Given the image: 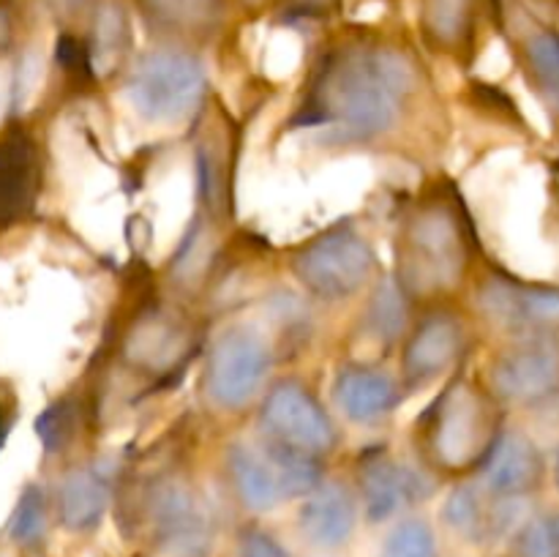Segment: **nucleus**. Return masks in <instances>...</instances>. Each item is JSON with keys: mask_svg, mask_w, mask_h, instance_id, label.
Masks as SVG:
<instances>
[{"mask_svg": "<svg viewBox=\"0 0 559 557\" xmlns=\"http://www.w3.org/2000/svg\"><path fill=\"white\" fill-rule=\"evenodd\" d=\"M418 85L413 58L382 38H347L317 60L293 129L336 145H371L404 120Z\"/></svg>", "mask_w": 559, "mask_h": 557, "instance_id": "f257e3e1", "label": "nucleus"}, {"mask_svg": "<svg viewBox=\"0 0 559 557\" xmlns=\"http://www.w3.org/2000/svg\"><path fill=\"white\" fill-rule=\"evenodd\" d=\"M486 382L453 371L415 420V448L435 475L469 478L489 457L506 413Z\"/></svg>", "mask_w": 559, "mask_h": 557, "instance_id": "f03ea898", "label": "nucleus"}, {"mask_svg": "<svg viewBox=\"0 0 559 557\" xmlns=\"http://www.w3.org/2000/svg\"><path fill=\"white\" fill-rule=\"evenodd\" d=\"M469 265V227L462 208L448 197L420 200L399 229V282L409 298L448 293Z\"/></svg>", "mask_w": 559, "mask_h": 557, "instance_id": "7ed1b4c3", "label": "nucleus"}, {"mask_svg": "<svg viewBox=\"0 0 559 557\" xmlns=\"http://www.w3.org/2000/svg\"><path fill=\"white\" fill-rule=\"evenodd\" d=\"M134 517L151 557H213L216 552V513L189 475H147L136 489Z\"/></svg>", "mask_w": 559, "mask_h": 557, "instance_id": "20e7f679", "label": "nucleus"}, {"mask_svg": "<svg viewBox=\"0 0 559 557\" xmlns=\"http://www.w3.org/2000/svg\"><path fill=\"white\" fill-rule=\"evenodd\" d=\"M224 467L235 502L249 519H262L287 502L304 500L328 478L322 459L289 451L265 437L233 442Z\"/></svg>", "mask_w": 559, "mask_h": 557, "instance_id": "39448f33", "label": "nucleus"}, {"mask_svg": "<svg viewBox=\"0 0 559 557\" xmlns=\"http://www.w3.org/2000/svg\"><path fill=\"white\" fill-rule=\"evenodd\" d=\"M207 93V71L191 49L180 44L147 49L131 63L126 98L145 123L169 126L191 118Z\"/></svg>", "mask_w": 559, "mask_h": 557, "instance_id": "423d86ee", "label": "nucleus"}, {"mask_svg": "<svg viewBox=\"0 0 559 557\" xmlns=\"http://www.w3.org/2000/svg\"><path fill=\"white\" fill-rule=\"evenodd\" d=\"M276 349L251 322H229L213 336L202 366V391L222 413H243L271 386Z\"/></svg>", "mask_w": 559, "mask_h": 557, "instance_id": "0eeeda50", "label": "nucleus"}, {"mask_svg": "<svg viewBox=\"0 0 559 557\" xmlns=\"http://www.w3.org/2000/svg\"><path fill=\"white\" fill-rule=\"evenodd\" d=\"M289 271L314 298L338 304L364 293L380 273V257L371 240L353 224H336L306 240L293 257Z\"/></svg>", "mask_w": 559, "mask_h": 557, "instance_id": "6e6552de", "label": "nucleus"}, {"mask_svg": "<svg viewBox=\"0 0 559 557\" xmlns=\"http://www.w3.org/2000/svg\"><path fill=\"white\" fill-rule=\"evenodd\" d=\"M484 382L506 410H546L559 399V336L506 339Z\"/></svg>", "mask_w": 559, "mask_h": 557, "instance_id": "1a4fd4ad", "label": "nucleus"}, {"mask_svg": "<svg viewBox=\"0 0 559 557\" xmlns=\"http://www.w3.org/2000/svg\"><path fill=\"white\" fill-rule=\"evenodd\" d=\"M257 426L260 437L306 457L325 459L338 446L336 420L298 377H282L267 386L257 410Z\"/></svg>", "mask_w": 559, "mask_h": 557, "instance_id": "9d476101", "label": "nucleus"}, {"mask_svg": "<svg viewBox=\"0 0 559 557\" xmlns=\"http://www.w3.org/2000/svg\"><path fill=\"white\" fill-rule=\"evenodd\" d=\"M353 484L369 528H388L404 513L420 511L437 491L431 470L396 457L388 448H374L358 459Z\"/></svg>", "mask_w": 559, "mask_h": 557, "instance_id": "9b49d317", "label": "nucleus"}, {"mask_svg": "<svg viewBox=\"0 0 559 557\" xmlns=\"http://www.w3.org/2000/svg\"><path fill=\"white\" fill-rule=\"evenodd\" d=\"M475 309L495 331L513 336H559V287L491 273L475 289Z\"/></svg>", "mask_w": 559, "mask_h": 557, "instance_id": "f8f14e48", "label": "nucleus"}, {"mask_svg": "<svg viewBox=\"0 0 559 557\" xmlns=\"http://www.w3.org/2000/svg\"><path fill=\"white\" fill-rule=\"evenodd\" d=\"M469 349L467 320L456 309L435 306L409 325L402 342V382L407 391L448 380Z\"/></svg>", "mask_w": 559, "mask_h": 557, "instance_id": "ddd939ff", "label": "nucleus"}, {"mask_svg": "<svg viewBox=\"0 0 559 557\" xmlns=\"http://www.w3.org/2000/svg\"><path fill=\"white\" fill-rule=\"evenodd\" d=\"M364 508L355 484L325 478L295 508V535L311 555L338 557L358 535Z\"/></svg>", "mask_w": 559, "mask_h": 557, "instance_id": "4468645a", "label": "nucleus"}, {"mask_svg": "<svg viewBox=\"0 0 559 557\" xmlns=\"http://www.w3.org/2000/svg\"><path fill=\"white\" fill-rule=\"evenodd\" d=\"M475 478L491 497L538 500L549 484V453L535 440L533 431L506 424Z\"/></svg>", "mask_w": 559, "mask_h": 557, "instance_id": "2eb2a0df", "label": "nucleus"}, {"mask_svg": "<svg viewBox=\"0 0 559 557\" xmlns=\"http://www.w3.org/2000/svg\"><path fill=\"white\" fill-rule=\"evenodd\" d=\"M115 484H118V464L109 459H96L66 470L52 497L55 522L71 535L98 533L112 511Z\"/></svg>", "mask_w": 559, "mask_h": 557, "instance_id": "dca6fc26", "label": "nucleus"}, {"mask_svg": "<svg viewBox=\"0 0 559 557\" xmlns=\"http://www.w3.org/2000/svg\"><path fill=\"white\" fill-rule=\"evenodd\" d=\"M333 404L360 429H374L391 420L402 407L407 388L402 377L374 364H347L333 377Z\"/></svg>", "mask_w": 559, "mask_h": 557, "instance_id": "f3484780", "label": "nucleus"}, {"mask_svg": "<svg viewBox=\"0 0 559 557\" xmlns=\"http://www.w3.org/2000/svg\"><path fill=\"white\" fill-rule=\"evenodd\" d=\"M41 191L38 145L22 126L0 134V229L25 222Z\"/></svg>", "mask_w": 559, "mask_h": 557, "instance_id": "a211bd4d", "label": "nucleus"}, {"mask_svg": "<svg viewBox=\"0 0 559 557\" xmlns=\"http://www.w3.org/2000/svg\"><path fill=\"white\" fill-rule=\"evenodd\" d=\"M189 347L191 333L186 322L164 306H153L145 315L136 317L123 342L131 369L147 371V375L178 369L189 358Z\"/></svg>", "mask_w": 559, "mask_h": 557, "instance_id": "6ab92c4d", "label": "nucleus"}, {"mask_svg": "<svg viewBox=\"0 0 559 557\" xmlns=\"http://www.w3.org/2000/svg\"><path fill=\"white\" fill-rule=\"evenodd\" d=\"M147 31L169 42H205L222 27L227 0H134Z\"/></svg>", "mask_w": 559, "mask_h": 557, "instance_id": "aec40b11", "label": "nucleus"}, {"mask_svg": "<svg viewBox=\"0 0 559 557\" xmlns=\"http://www.w3.org/2000/svg\"><path fill=\"white\" fill-rule=\"evenodd\" d=\"M491 0H420V31L442 55L473 52Z\"/></svg>", "mask_w": 559, "mask_h": 557, "instance_id": "412c9836", "label": "nucleus"}, {"mask_svg": "<svg viewBox=\"0 0 559 557\" xmlns=\"http://www.w3.org/2000/svg\"><path fill=\"white\" fill-rule=\"evenodd\" d=\"M491 497L475 475L459 478L442 497L437 528L467 549H489Z\"/></svg>", "mask_w": 559, "mask_h": 557, "instance_id": "4be33fe9", "label": "nucleus"}, {"mask_svg": "<svg viewBox=\"0 0 559 557\" xmlns=\"http://www.w3.org/2000/svg\"><path fill=\"white\" fill-rule=\"evenodd\" d=\"M96 74H112L123 69L131 52V22L126 5L120 0H102L93 11L91 33H87Z\"/></svg>", "mask_w": 559, "mask_h": 557, "instance_id": "5701e85b", "label": "nucleus"}, {"mask_svg": "<svg viewBox=\"0 0 559 557\" xmlns=\"http://www.w3.org/2000/svg\"><path fill=\"white\" fill-rule=\"evenodd\" d=\"M409 293L399 276H385L374 284L371 298L364 311V331L366 336L374 339L377 344H396L404 342L409 331Z\"/></svg>", "mask_w": 559, "mask_h": 557, "instance_id": "b1692460", "label": "nucleus"}, {"mask_svg": "<svg viewBox=\"0 0 559 557\" xmlns=\"http://www.w3.org/2000/svg\"><path fill=\"white\" fill-rule=\"evenodd\" d=\"M519 60L540 102L559 112V31L533 27L524 33L519 42Z\"/></svg>", "mask_w": 559, "mask_h": 557, "instance_id": "393cba45", "label": "nucleus"}, {"mask_svg": "<svg viewBox=\"0 0 559 557\" xmlns=\"http://www.w3.org/2000/svg\"><path fill=\"white\" fill-rule=\"evenodd\" d=\"M377 557H442L440 528L424 511L404 513L382 528Z\"/></svg>", "mask_w": 559, "mask_h": 557, "instance_id": "a878e982", "label": "nucleus"}, {"mask_svg": "<svg viewBox=\"0 0 559 557\" xmlns=\"http://www.w3.org/2000/svg\"><path fill=\"white\" fill-rule=\"evenodd\" d=\"M55 506L52 497L47 495L41 484H27L20 491L14 511L9 519V538L14 541L20 549H41L47 544L49 524H52Z\"/></svg>", "mask_w": 559, "mask_h": 557, "instance_id": "bb28decb", "label": "nucleus"}, {"mask_svg": "<svg viewBox=\"0 0 559 557\" xmlns=\"http://www.w3.org/2000/svg\"><path fill=\"white\" fill-rule=\"evenodd\" d=\"M76 429H80V407L71 396L58 399L49 404L36 420V435L41 440L47 457H58L74 442Z\"/></svg>", "mask_w": 559, "mask_h": 557, "instance_id": "cd10ccee", "label": "nucleus"}, {"mask_svg": "<svg viewBox=\"0 0 559 557\" xmlns=\"http://www.w3.org/2000/svg\"><path fill=\"white\" fill-rule=\"evenodd\" d=\"M506 557H559V538L551 524L549 508H535L527 522L516 530Z\"/></svg>", "mask_w": 559, "mask_h": 557, "instance_id": "c85d7f7f", "label": "nucleus"}, {"mask_svg": "<svg viewBox=\"0 0 559 557\" xmlns=\"http://www.w3.org/2000/svg\"><path fill=\"white\" fill-rule=\"evenodd\" d=\"M233 557H295V552L262 519H246L233 535Z\"/></svg>", "mask_w": 559, "mask_h": 557, "instance_id": "c756f323", "label": "nucleus"}, {"mask_svg": "<svg viewBox=\"0 0 559 557\" xmlns=\"http://www.w3.org/2000/svg\"><path fill=\"white\" fill-rule=\"evenodd\" d=\"M22 11L16 0H0V58L14 49L16 38H20Z\"/></svg>", "mask_w": 559, "mask_h": 557, "instance_id": "7c9ffc66", "label": "nucleus"}, {"mask_svg": "<svg viewBox=\"0 0 559 557\" xmlns=\"http://www.w3.org/2000/svg\"><path fill=\"white\" fill-rule=\"evenodd\" d=\"M49 9L60 16V20H80V16L91 14L98 9L102 0H47Z\"/></svg>", "mask_w": 559, "mask_h": 557, "instance_id": "2f4dec72", "label": "nucleus"}, {"mask_svg": "<svg viewBox=\"0 0 559 557\" xmlns=\"http://www.w3.org/2000/svg\"><path fill=\"white\" fill-rule=\"evenodd\" d=\"M336 3L338 0H287V11L293 16H306L309 20V16H320L322 11L333 9Z\"/></svg>", "mask_w": 559, "mask_h": 557, "instance_id": "473e14b6", "label": "nucleus"}, {"mask_svg": "<svg viewBox=\"0 0 559 557\" xmlns=\"http://www.w3.org/2000/svg\"><path fill=\"white\" fill-rule=\"evenodd\" d=\"M549 486H551V491H555L557 500H559V440L555 442V448L549 451Z\"/></svg>", "mask_w": 559, "mask_h": 557, "instance_id": "72a5a7b5", "label": "nucleus"}, {"mask_svg": "<svg viewBox=\"0 0 559 557\" xmlns=\"http://www.w3.org/2000/svg\"><path fill=\"white\" fill-rule=\"evenodd\" d=\"M5 437H9V418H5V407L0 402V448H3Z\"/></svg>", "mask_w": 559, "mask_h": 557, "instance_id": "f704fd0d", "label": "nucleus"}, {"mask_svg": "<svg viewBox=\"0 0 559 557\" xmlns=\"http://www.w3.org/2000/svg\"><path fill=\"white\" fill-rule=\"evenodd\" d=\"M549 517H551V524H555V533H557V538H559V506L549 508Z\"/></svg>", "mask_w": 559, "mask_h": 557, "instance_id": "c9c22d12", "label": "nucleus"}, {"mask_svg": "<svg viewBox=\"0 0 559 557\" xmlns=\"http://www.w3.org/2000/svg\"><path fill=\"white\" fill-rule=\"evenodd\" d=\"M311 557H333V555H311Z\"/></svg>", "mask_w": 559, "mask_h": 557, "instance_id": "e433bc0d", "label": "nucleus"}, {"mask_svg": "<svg viewBox=\"0 0 559 557\" xmlns=\"http://www.w3.org/2000/svg\"><path fill=\"white\" fill-rule=\"evenodd\" d=\"M246 3H260V0H246Z\"/></svg>", "mask_w": 559, "mask_h": 557, "instance_id": "4c0bfd02", "label": "nucleus"}]
</instances>
